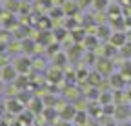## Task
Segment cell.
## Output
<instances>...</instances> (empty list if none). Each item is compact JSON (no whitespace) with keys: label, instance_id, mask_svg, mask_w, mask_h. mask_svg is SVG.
I'll use <instances>...</instances> for the list:
<instances>
[{"label":"cell","instance_id":"1","mask_svg":"<svg viewBox=\"0 0 131 126\" xmlns=\"http://www.w3.org/2000/svg\"><path fill=\"white\" fill-rule=\"evenodd\" d=\"M95 70L100 73L102 77H111L113 75V60H109L107 57H100V59H96L95 62Z\"/></svg>","mask_w":131,"mask_h":126},{"label":"cell","instance_id":"2","mask_svg":"<svg viewBox=\"0 0 131 126\" xmlns=\"http://www.w3.org/2000/svg\"><path fill=\"white\" fill-rule=\"evenodd\" d=\"M62 95H64V99L66 101H77V99H80V95H82V91L75 86V84H68L64 88V91H62Z\"/></svg>","mask_w":131,"mask_h":126},{"label":"cell","instance_id":"3","mask_svg":"<svg viewBox=\"0 0 131 126\" xmlns=\"http://www.w3.org/2000/svg\"><path fill=\"white\" fill-rule=\"evenodd\" d=\"M129 115H131V108H129L127 104H117V108H115V113H113L115 119L122 122V121H127Z\"/></svg>","mask_w":131,"mask_h":126},{"label":"cell","instance_id":"4","mask_svg":"<svg viewBox=\"0 0 131 126\" xmlns=\"http://www.w3.org/2000/svg\"><path fill=\"white\" fill-rule=\"evenodd\" d=\"M16 79H18V70L15 66H6L2 68V81L6 82H15Z\"/></svg>","mask_w":131,"mask_h":126},{"label":"cell","instance_id":"5","mask_svg":"<svg viewBox=\"0 0 131 126\" xmlns=\"http://www.w3.org/2000/svg\"><path fill=\"white\" fill-rule=\"evenodd\" d=\"M75 115H77V110L73 104H68V106H64L60 112H58V117L62 121H75Z\"/></svg>","mask_w":131,"mask_h":126},{"label":"cell","instance_id":"6","mask_svg":"<svg viewBox=\"0 0 131 126\" xmlns=\"http://www.w3.org/2000/svg\"><path fill=\"white\" fill-rule=\"evenodd\" d=\"M109 42H111V46H115V48H122V46L127 44V37H126V33H122V31H117V33H113L109 37Z\"/></svg>","mask_w":131,"mask_h":126},{"label":"cell","instance_id":"7","mask_svg":"<svg viewBox=\"0 0 131 126\" xmlns=\"http://www.w3.org/2000/svg\"><path fill=\"white\" fill-rule=\"evenodd\" d=\"M107 79H109V82H111V88H115V90H122L126 86V77L122 73H113Z\"/></svg>","mask_w":131,"mask_h":126},{"label":"cell","instance_id":"8","mask_svg":"<svg viewBox=\"0 0 131 126\" xmlns=\"http://www.w3.org/2000/svg\"><path fill=\"white\" fill-rule=\"evenodd\" d=\"M73 106H75L77 112H88V108H89V99L82 95V99H77Z\"/></svg>","mask_w":131,"mask_h":126},{"label":"cell","instance_id":"9","mask_svg":"<svg viewBox=\"0 0 131 126\" xmlns=\"http://www.w3.org/2000/svg\"><path fill=\"white\" fill-rule=\"evenodd\" d=\"M102 112V104L98 101H89V108H88V115L91 117H96V113Z\"/></svg>","mask_w":131,"mask_h":126},{"label":"cell","instance_id":"10","mask_svg":"<svg viewBox=\"0 0 131 126\" xmlns=\"http://www.w3.org/2000/svg\"><path fill=\"white\" fill-rule=\"evenodd\" d=\"M88 82H89L91 86H95V88H96L98 84H100V82H102V75H100V73H98L96 70H95V71H91V73L88 75Z\"/></svg>","mask_w":131,"mask_h":126},{"label":"cell","instance_id":"11","mask_svg":"<svg viewBox=\"0 0 131 126\" xmlns=\"http://www.w3.org/2000/svg\"><path fill=\"white\" fill-rule=\"evenodd\" d=\"M15 68L18 70V73L24 71V70H29L31 68V60L29 59H18V60L15 62Z\"/></svg>","mask_w":131,"mask_h":126},{"label":"cell","instance_id":"12","mask_svg":"<svg viewBox=\"0 0 131 126\" xmlns=\"http://www.w3.org/2000/svg\"><path fill=\"white\" fill-rule=\"evenodd\" d=\"M109 4H111V0H93V7H95L96 11H104V9H107Z\"/></svg>","mask_w":131,"mask_h":126},{"label":"cell","instance_id":"13","mask_svg":"<svg viewBox=\"0 0 131 126\" xmlns=\"http://www.w3.org/2000/svg\"><path fill=\"white\" fill-rule=\"evenodd\" d=\"M96 38L100 37V38H107V37H111L109 33H107V26H96Z\"/></svg>","mask_w":131,"mask_h":126},{"label":"cell","instance_id":"14","mask_svg":"<svg viewBox=\"0 0 131 126\" xmlns=\"http://www.w3.org/2000/svg\"><path fill=\"white\" fill-rule=\"evenodd\" d=\"M86 44H88V50H93L95 51V46H98V40H96V35L93 37V35H89V37H86Z\"/></svg>","mask_w":131,"mask_h":126},{"label":"cell","instance_id":"15","mask_svg":"<svg viewBox=\"0 0 131 126\" xmlns=\"http://www.w3.org/2000/svg\"><path fill=\"white\" fill-rule=\"evenodd\" d=\"M109 101H113V95L109 91H104L102 95H100V99H98V102H100L102 106H106V104H109Z\"/></svg>","mask_w":131,"mask_h":126},{"label":"cell","instance_id":"16","mask_svg":"<svg viewBox=\"0 0 131 126\" xmlns=\"http://www.w3.org/2000/svg\"><path fill=\"white\" fill-rule=\"evenodd\" d=\"M7 110H11V112H22V106L16 101H9L7 102Z\"/></svg>","mask_w":131,"mask_h":126},{"label":"cell","instance_id":"17","mask_svg":"<svg viewBox=\"0 0 131 126\" xmlns=\"http://www.w3.org/2000/svg\"><path fill=\"white\" fill-rule=\"evenodd\" d=\"M124 77H131V62H124L122 64V71H120Z\"/></svg>","mask_w":131,"mask_h":126},{"label":"cell","instance_id":"18","mask_svg":"<svg viewBox=\"0 0 131 126\" xmlns=\"http://www.w3.org/2000/svg\"><path fill=\"white\" fill-rule=\"evenodd\" d=\"M122 55H124V57H131V44L122 46Z\"/></svg>","mask_w":131,"mask_h":126},{"label":"cell","instance_id":"19","mask_svg":"<svg viewBox=\"0 0 131 126\" xmlns=\"http://www.w3.org/2000/svg\"><path fill=\"white\" fill-rule=\"evenodd\" d=\"M68 13H73V11H77V6H69V4H66V7H64Z\"/></svg>","mask_w":131,"mask_h":126},{"label":"cell","instance_id":"20","mask_svg":"<svg viewBox=\"0 0 131 126\" xmlns=\"http://www.w3.org/2000/svg\"><path fill=\"white\" fill-rule=\"evenodd\" d=\"M78 2H80V6H82V7H86V6L93 4V0H78Z\"/></svg>","mask_w":131,"mask_h":126},{"label":"cell","instance_id":"21","mask_svg":"<svg viewBox=\"0 0 131 126\" xmlns=\"http://www.w3.org/2000/svg\"><path fill=\"white\" fill-rule=\"evenodd\" d=\"M55 126H69V121H60V122H57Z\"/></svg>","mask_w":131,"mask_h":126},{"label":"cell","instance_id":"22","mask_svg":"<svg viewBox=\"0 0 131 126\" xmlns=\"http://www.w3.org/2000/svg\"><path fill=\"white\" fill-rule=\"evenodd\" d=\"M33 66H35V68H42V70H44V62H33Z\"/></svg>","mask_w":131,"mask_h":126},{"label":"cell","instance_id":"23","mask_svg":"<svg viewBox=\"0 0 131 126\" xmlns=\"http://www.w3.org/2000/svg\"><path fill=\"white\" fill-rule=\"evenodd\" d=\"M117 126H131V122H127V121H122V122H118Z\"/></svg>","mask_w":131,"mask_h":126},{"label":"cell","instance_id":"24","mask_svg":"<svg viewBox=\"0 0 131 126\" xmlns=\"http://www.w3.org/2000/svg\"><path fill=\"white\" fill-rule=\"evenodd\" d=\"M2 91H4V84H2V81H0V95H2Z\"/></svg>","mask_w":131,"mask_h":126},{"label":"cell","instance_id":"25","mask_svg":"<svg viewBox=\"0 0 131 126\" xmlns=\"http://www.w3.org/2000/svg\"><path fill=\"white\" fill-rule=\"evenodd\" d=\"M0 81H2V68H0Z\"/></svg>","mask_w":131,"mask_h":126},{"label":"cell","instance_id":"26","mask_svg":"<svg viewBox=\"0 0 131 126\" xmlns=\"http://www.w3.org/2000/svg\"><path fill=\"white\" fill-rule=\"evenodd\" d=\"M129 119H131V115H129Z\"/></svg>","mask_w":131,"mask_h":126}]
</instances>
